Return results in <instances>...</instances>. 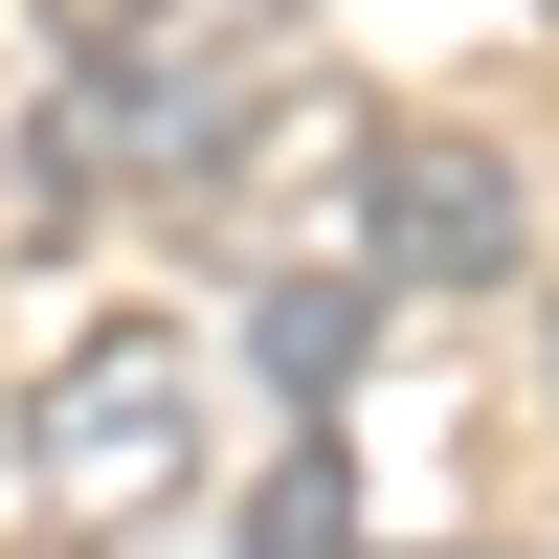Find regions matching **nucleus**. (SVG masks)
Returning <instances> with one entry per match:
<instances>
[{
	"label": "nucleus",
	"mask_w": 559,
	"mask_h": 559,
	"mask_svg": "<svg viewBox=\"0 0 559 559\" xmlns=\"http://www.w3.org/2000/svg\"><path fill=\"white\" fill-rule=\"evenodd\" d=\"M537 23H559V0H537Z\"/></svg>",
	"instance_id": "39448f33"
},
{
	"label": "nucleus",
	"mask_w": 559,
	"mask_h": 559,
	"mask_svg": "<svg viewBox=\"0 0 559 559\" xmlns=\"http://www.w3.org/2000/svg\"><path fill=\"white\" fill-rule=\"evenodd\" d=\"M515 247H537V202L492 134H358V269L381 292H515Z\"/></svg>",
	"instance_id": "f03ea898"
},
{
	"label": "nucleus",
	"mask_w": 559,
	"mask_h": 559,
	"mask_svg": "<svg viewBox=\"0 0 559 559\" xmlns=\"http://www.w3.org/2000/svg\"><path fill=\"white\" fill-rule=\"evenodd\" d=\"M247 559H358V471L336 448H269L247 471Z\"/></svg>",
	"instance_id": "20e7f679"
},
{
	"label": "nucleus",
	"mask_w": 559,
	"mask_h": 559,
	"mask_svg": "<svg viewBox=\"0 0 559 559\" xmlns=\"http://www.w3.org/2000/svg\"><path fill=\"white\" fill-rule=\"evenodd\" d=\"M23 515L45 537H134V515H179L202 492V336L179 313H68V358L23 381Z\"/></svg>",
	"instance_id": "f257e3e1"
},
{
	"label": "nucleus",
	"mask_w": 559,
	"mask_h": 559,
	"mask_svg": "<svg viewBox=\"0 0 559 559\" xmlns=\"http://www.w3.org/2000/svg\"><path fill=\"white\" fill-rule=\"evenodd\" d=\"M358 336H381V269H269V292H247V358H269L292 403H336Z\"/></svg>",
	"instance_id": "7ed1b4c3"
}]
</instances>
